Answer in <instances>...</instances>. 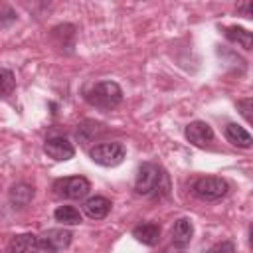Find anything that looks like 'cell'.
<instances>
[{
	"instance_id": "1",
	"label": "cell",
	"mask_w": 253,
	"mask_h": 253,
	"mask_svg": "<svg viewBox=\"0 0 253 253\" xmlns=\"http://www.w3.org/2000/svg\"><path fill=\"white\" fill-rule=\"evenodd\" d=\"M85 101L99 111H113L123 101V89L115 81H99L85 91Z\"/></svg>"
},
{
	"instance_id": "2",
	"label": "cell",
	"mask_w": 253,
	"mask_h": 253,
	"mask_svg": "<svg viewBox=\"0 0 253 253\" xmlns=\"http://www.w3.org/2000/svg\"><path fill=\"white\" fill-rule=\"evenodd\" d=\"M192 192L204 202H217L229 192V184L219 176H202L192 184Z\"/></svg>"
},
{
	"instance_id": "3",
	"label": "cell",
	"mask_w": 253,
	"mask_h": 253,
	"mask_svg": "<svg viewBox=\"0 0 253 253\" xmlns=\"http://www.w3.org/2000/svg\"><path fill=\"white\" fill-rule=\"evenodd\" d=\"M89 156L95 164L113 168V166H119L125 160L126 150L121 142H99L89 150Z\"/></svg>"
},
{
	"instance_id": "4",
	"label": "cell",
	"mask_w": 253,
	"mask_h": 253,
	"mask_svg": "<svg viewBox=\"0 0 253 253\" xmlns=\"http://www.w3.org/2000/svg\"><path fill=\"white\" fill-rule=\"evenodd\" d=\"M162 180H164L162 170L152 162H144L138 166V172L134 178V190L140 196H150L160 188Z\"/></svg>"
},
{
	"instance_id": "5",
	"label": "cell",
	"mask_w": 253,
	"mask_h": 253,
	"mask_svg": "<svg viewBox=\"0 0 253 253\" xmlns=\"http://www.w3.org/2000/svg\"><path fill=\"white\" fill-rule=\"evenodd\" d=\"M91 190V184L83 176H67L53 182V194L63 200H83Z\"/></svg>"
},
{
	"instance_id": "6",
	"label": "cell",
	"mask_w": 253,
	"mask_h": 253,
	"mask_svg": "<svg viewBox=\"0 0 253 253\" xmlns=\"http://www.w3.org/2000/svg\"><path fill=\"white\" fill-rule=\"evenodd\" d=\"M71 231L65 229V227H51V229H45L42 235H38V241H40V249L43 253H61L63 249L69 247L71 243Z\"/></svg>"
},
{
	"instance_id": "7",
	"label": "cell",
	"mask_w": 253,
	"mask_h": 253,
	"mask_svg": "<svg viewBox=\"0 0 253 253\" xmlns=\"http://www.w3.org/2000/svg\"><path fill=\"white\" fill-rule=\"evenodd\" d=\"M43 152L57 162H65L75 156V148L65 136H49L43 144Z\"/></svg>"
},
{
	"instance_id": "8",
	"label": "cell",
	"mask_w": 253,
	"mask_h": 253,
	"mask_svg": "<svg viewBox=\"0 0 253 253\" xmlns=\"http://www.w3.org/2000/svg\"><path fill=\"white\" fill-rule=\"evenodd\" d=\"M184 134H186L188 142H192L194 146H200V148H204L206 144H210L213 140V128L206 121H192V123H188Z\"/></svg>"
},
{
	"instance_id": "9",
	"label": "cell",
	"mask_w": 253,
	"mask_h": 253,
	"mask_svg": "<svg viewBox=\"0 0 253 253\" xmlns=\"http://www.w3.org/2000/svg\"><path fill=\"white\" fill-rule=\"evenodd\" d=\"M8 253H42L38 235L34 233H20L10 239Z\"/></svg>"
},
{
	"instance_id": "10",
	"label": "cell",
	"mask_w": 253,
	"mask_h": 253,
	"mask_svg": "<svg viewBox=\"0 0 253 253\" xmlns=\"http://www.w3.org/2000/svg\"><path fill=\"white\" fill-rule=\"evenodd\" d=\"M192 235H194V225L188 217H180L174 221V227H172V243L180 249H184L186 245H190L192 241Z\"/></svg>"
},
{
	"instance_id": "11",
	"label": "cell",
	"mask_w": 253,
	"mask_h": 253,
	"mask_svg": "<svg viewBox=\"0 0 253 253\" xmlns=\"http://www.w3.org/2000/svg\"><path fill=\"white\" fill-rule=\"evenodd\" d=\"M8 200L12 204V208H26L32 200H34V186L26 184V182H18L10 188L8 192Z\"/></svg>"
},
{
	"instance_id": "12",
	"label": "cell",
	"mask_w": 253,
	"mask_h": 253,
	"mask_svg": "<svg viewBox=\"0 0 253 253\" xmlns=\"http://www.w3.org/2000/svg\"><path fill=\"white\" fill-rule=\"evenodd\" d=\"M83 211L91 219H103L111 211V202L107 198H103V196H93V198L83 202Z\"/></svg>"
},
{
	"instance_id": "13",
	"label": "cell",
	"mask_w": 253,
	"mask_h": 253,
	"mask_svg": "<svg viewBox=\"0 0 253 253\" xmlns=\"http://www.w3.org/2000/svg\"><path fill=\"white\" fill-rule=\"evenodd\" d=\"M132 237H134L138 243H142V245L154 247V245L158 243V239H160V225L150 223V221L138 223V225L132 229Z\"/></svg>"
},
{
	"instance_id": "14",
	"label": "cell",
	"mask_w": 253,
	"mask_h": 253,
	"mask_svg": "<svg viewBox=\"0 0 253 253\" xmlns=\"http://www.w3.org/2000/svg\"><path fill=\"white\" fill-rule=\"evenodd\" d=\"M225 138L233 144V146H239V148H249L251 146V134L243 128V126H239L237 123H229L227 126H225Z\"/></svg>"
},
{
	"instance_id": "15",
	"label": "cell",
	"mask_w": 253,
	"mask_h": 253,
	"mask_svg": "<svg viewBox=\"0 0 253 253\" xmlns=\"http://www.w3.org/2000/svg\"><path fill=\"white\" fill-rule=\"evenodd\" d=\"M53 217L61 225H79L83 221V215L75 206H59V208H55Z\"/></svg>"
},
{
	"instance_id": "16",
	"label": "cell",
	"mask_w": 253,
	"mask_h": 253,
	"mask_svg": "<svg viewBox=\"0 0 253 253\" xmlns=\"http://www.w3.org/2000/svg\"><path fill=\"white\" fill-rule=\"evenodd\" d=\"M225 38L229 42H233V43H239L243 49H251V45H253L251 32L245 30V28H241V26H229V28H225Z\"/></svg>"
},
{
	"instance_id": "17",
	"label": "cell",
	"mask_w": 253,
	"mask_h": 253,
	"mask_svg": "<svg viewBox=\"0 0 253 253\" xmlns=\"http://www.w3.org/2000/svg\"><path fill=\"white\" fill-rule=\"evenodd\" d=\"M16 89V79L14 73L6 67H0V99H6L14 93Z\"/></svg>"
},
{
	"instance_id": "18",
	"label": "cell",
	"mask_w": 253,
	"mask_h": 253,
	"mask_svg": "<svg viewBox=\"0 0 253 253\" xmlns=\"http://www.w3.org/2000/svg\"><path fill=\"white\" fill-rule=\"evenodd\" d=\"M251 105H253V99L251 97H245V99H239L237 101V109H239V113L243 115V119L247 123H251Z\"/></svg>"
},
{
	"instance_id": "19",
	"label": "cell",
	"mask_w": 253,
	"mask_h": 253,
	"mask_svg": "<svg viewBox=\"0 0 253 253\" xmlns=\"http://www.w3.org/2000/svg\"><path fill=\"white\" fill-rule=\"evenodd\" d=\"M206 253H235V245L231 241H221V243H215L213 247H210Z\"/></svg>"
},
{
	"instance_id": "20",
	"label": "cell",
	"mask_w": 253,
	"mask_h": 253,
	"mask_svg": "<svg viewBox=\"0 0 253 253\" xmlns=\"http://www.w3.org/2000/svg\"><path fill=\"white\" fill-rule=\"evenodd\" d=\"M251 6H253L251 2H245V4H239V6H237V10H239L243 16H247V18H249V16H251Z\"/></svg>"
},
{
	"instance_id": "21",
	"label": "cell",
	"mask_w": 253,
	"mask_h": 253,
	"mask_svg": "<svg viewBox=\"0 0 253 253\" xmlns=\"http://www.w3.org/2000/svg\"><path fill=\"white\" fill-rule=\"evenodd\" d=\"M162 253H184V249H180V247H176V245H174V247H168V249H164Z\"/></svg>"
}]
</instances>
